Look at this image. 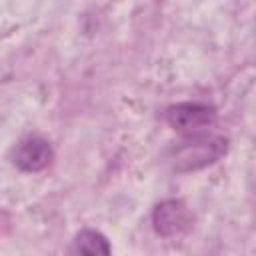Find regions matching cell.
<instances>
[{"mask_svg":"<svg viewBox=\"0 0 256 256\" xmlns=\"http://www.w3.org/2000/svg\"><path fill=\"white\" fill-rule=\"evenodd\" d=\"M228 150V140L212 134H186L182 142H178L170 152V162L178 172H190L204 168L218 158H222Z\"/></svg>","mask_w":256,"mask_h":256,"instance_id":"1","label":"cell"},{"mask_svg":"<svg viewBox=\"0 0 256 256\" xmlns=\"http://www.w3.org/2000/svg\"><path fill=\"white\" fill-rule=\"evenodd\" d=\"M216 120V110L202 102H180L166 110V122L184 134L200 132L202 128L212 126Z\"/></svg>","mask_w":256,"mask_h":256,"instance_id":"2","label":"cell"},{"mask_svg":"<svg viewBox=\"0 0 256 256\" xmlns=\"http://www.w3.org/2000/svg\"><path fill=\"white\" fill-rule=\"evenodd\" d=\"M152 224H154L156 234H160L164 238H176L190 230L192 214L182 200L172 198V200H164L154 206Z\"/></svg>","mask_w":256,"mask_h":256,"instance_id":"3","label":"cell"},{"mask_svg":"<svg viewBox=\"0 0 256 256\" xmlns=\"http://www.w3.org/2000/svg\"><path fill=\"white\" fill-rule=\"evenodd\" d=\"M54 160V150L48 140L40 136H26L22 138L12 154V162L22 172H40L48 168Z\"/></svg>","mask_w":256,"mask_h":256,"instance_id":"4","label":"cell"},{"mask_svg":"<svg viewBox=\"0 0 256 256\" xmlns=\"http://www.w3.org/2000/svg\"><path fill=\"white\" fill-rule=\"evenodd\" d=\"M112 248L106 240L104 234L96 232V230H82L76 234V238L72 240L70 246V254H90V256H98V254H110Z\"/></svg>","mask_w":256,"mask_h":256,"instance_id":"5","label":"cell"}]
</instances>
